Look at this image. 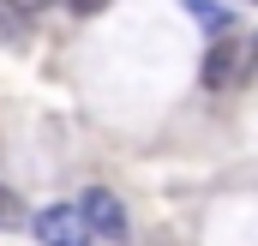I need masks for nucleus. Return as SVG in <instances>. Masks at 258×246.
<instances>
[{"mask_svg": "<svg viewBox=\"0 0 258 246\" xmlns=\"http://www.w3.org/2000/svg\"><path fill=\"white\" fill-rule=\"evenodd\" d=\"M30 234H36L42 246H90V240H96L90 216L72 210V204H42V210L30 216Z\"/></svg>", "mask_w": 258, "mask_h": 246, "instance_id": "2", "label": "nucleus"}, {"mask_svg": "<svg viewBox=\"0 0 258 246\" xmlns=\"http://www.w3.org/2000/svg\"><path fill=\"white\" fill-rule=\"evenodd\" d=\"M66 6H72V12H78V18H84V12H102V6H108V0H66Z\"/></svg>", "mask_w": 258, "mask_h": 246, "instance_id": "7", "label": "nucleus"}, {"mask_svg": "<svg viewBox=\"0 0 258 246\" xmlns=\"http://www.w3.org/2000/svg\"><path fill=\"white\" fill-rule=\"evenodd\" d=\"M18 222H24V204L12 186H0V228H18Z\"/></svg>", "mask_w": 258, "mask_h": 246, "instance_id": "4", "label": "nucleus"}, {"mask_svg": "<svg viewBox=\"0 0 258 246\" xmlns=\"http://www.w3.org/2000/svg\"><path fill=\"white\" fill-rule=\"evenodd\" d=\"M6 6H12V12H24V18H36V12H42V6H54V0H6Z\"/></svg>", "mask_w": 258, "mask_h": 246, "instance_id": "6", "label": "nucleus"}, {"mask_svg": "<svg viewBox=\"0 0 258 246\" xmlns=\"http://www.w3.org/2000/svg\"><path fill=\"white\" fill-rule=\"evenodd\" d=\"M78 210L90 216V228H96L102 240H126V210H120V198H114L108 186H90V192L78 198Z\"/></svg>", "mask_w": 258, "mask_h": 246, "instance_id": "3", "label": "nucleus"}, {"mask_svg": "<svg viewBox=\"0 0 258 246\" xmlns=\"http://www.w3.org/2000/svg\"><path fill=\"white\" fill-rule=\"evenodd\" d=\"M252 6H258V0H252Z\"/></svg>", "mask_w": 258, "mask_h": 246, "instance_id": "8", "label": "nucleus"}, {"mask_svg": "<svg viewBox=\"0 0 258 246\" xmlns=\"http://www.w3.org/2000/svg\"><path fill=\"white\" fill-rule=\"evenodd\" d=\"M186 6H192V12L210 24V30H228V12H222V6H210V0H186Z\"/></svg>", "mask_w": 258, "mask_h": 246, "instance_id": "5", "label": "nucleus"}, {"mask_svg": "<svg viewBox=\"0 0 258 246\" xmlns=\"http://www.w3.org/2000/svg\"><path fill=\"white\" fill-rule=\"evenodd\" d=\"M258 72V30L252 36H228V42H210L204 54V90H240L246 78Z\"/></svg>", "mask_w": 258, "mask_h": 246, "instance_id": "1", "label": "nucleus"}]
</instances>
